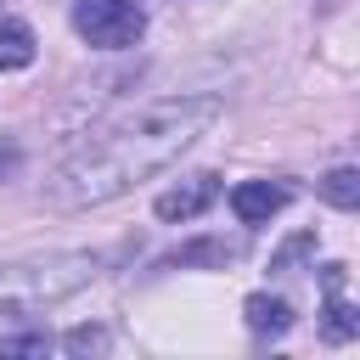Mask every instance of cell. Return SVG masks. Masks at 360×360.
Listing matches in <instances>:
<instances>
[{"label":"cell","instance_id":"6da1fadb","mask_svg":"<svg viewBox=\"0 0 360 360\" xmlns=\"http://www.w3.org/2000/svg\"><path fill=\"white\" fill-rule=\"evenodd\" d=\"M214 118H219V101L214 96H163V101H146L141 112L107 124L90 146H79L45 180V202L62 208V214L112 202L129 186H141L146 174L169 169Z\"/></svg>","mask_w":360,"mask_h":360},{"label":"cell","instance_id":"7a4b0ae2","mask_svg":"<svg viewBox=\"0 0 360 360\" xmlns=\"http://www.w3.org/2000/svg\"><path fill=\"white\" fill-rule=\"evenodd\" d=\"M101 253L68 248V253H34V259H6L0 264V326L6 321H34L45 309H56L62 298H73L79 287H90L101 276Z\"/></svg>","mask_w":360,"mask_h":360},{"label":"cell","instance_id":"3957f363","mask_svg":"<svg viewBox=\"0 0 360 360\" xmlns=\"http://www.w3.org/2000/svg\"><path fill=\"white\" fill-rule=\"evenodd\" d=\"M73 28L96 51H124L141 39L146 11H141V0H73Z\"/></svg>","mask_w":360,"mask_h":360},{"label":"cell","instance_id":"277c9868","mask_svg":"<svg viewBox=\"0 0 360 360\" xmlns=\"http://www.w3.org/2000/svg\"><path fill=\"white\" fill-rule=\"evenodd\" d=\"M214 197H219V180H214V174H191V180H180V186H169V191L158 197V219L186 225V219H197Z\"/></svg>","mask_w":360,"mask_h":360},{"label":"cell","instance_id":"5b68a950","mask_svg":"<svg viewBox=\"0 0 360 360\" xmlns=\"http://www.w3.org/2000/svg\"><path fill=\"white\" fill-rule=\"evenodd\" d=\"M231 208H236L242 225H264L270 214L287 208V186H276V180H242V186L231 191Z\"/></svg>","mask_w":360,"mask_h":360},{"label":"cell","instance_id":"8992f818","mask_svg":"<svg viewBox=\"0 0 360 360\" xmlns=\"http://www.w3.org/2000/svg\"><path fill=\"white\" fill-rule=\"evenodd\" d=\"M248 326H253L259 338H264V332L281 338V332L292 326V304H287V298H270V292H253V298H248Z\"/></svg>","mask_w":360,"mask_h":360},{"label":"cell","instance_id":"52a82bcc","mask_svg":"<svg viewBox=\"0 0 360 360\" xmlns=\"http://www.w3.org/2000/svg\"><path fill=\"white\" fill-rule=\"evenodd\" d=\"M28 62H34V28L17 22V17H6L0 22V73H17Z\"/></svg>","mask_w":360,"mask_h":360},{"label":"cell","instance_id":"ba28073f","mask_svg":"<svg viewBox=\"0 0 360 360\" xmlns=\"http://www.w3.org/2000/svg\"><path fill=\"white\" fill-rule=\"evenodd\" d=\"M321 197H326L332 208H354V202H360V169H332V174L321 180Z\"/></svg>","mask_w":360,"mask_h":360},{"label":"cell","instance_id":"9c48e42d","mask_svg":"<svg viewBox=\"0 0 360 360\" xmlns=\"http://www.w3.org/2000/svg\"><path fill=\"white\" fill-rule=\"evenodd\" d=\"M236 253H242V242H197V248H174V253H169V264H197V259L225 264V259H236Z\"/></svg>","mask_w":360,"mask_h":360},{"label":"cell","instance_id":"30bf717a","mask_svg":"<svg viewBox=\"0 0 360 360\" xmlns=\"http://www.w3.org/2000/svg\"><path fill=\"white\" fill-rule=\"evenodd\" d=\"M321 332H326L332 343H349V338L360 332V321H354V309H349V304H343L338 292H332V304H326V321H321Z\"/></svg>","mask_w":360,"mask_h":360},{"label":"cell","instance_id":"8fae6325","mask_svg":"<svg viewBox=\"0 0 360 360\" xmlns=\"http://www.w3.org/2000/svg\"><path fill=\"white\" fill-rule=\"evenodd\" d=\"M62 343H68V354H96V349H107V332H101V326H79V332H68Z\"/></svg>","mask_w":360,"mask_h":360},{"label":"cell","instance_id":"7c38bea8","mask_svg":"<svg viewBox=\"0 0 360 360\" xmlns=\"http://www.w3.org/2000/svg\"><path fill=\"white\" fill-rule=\"evenodd\" d=\"M304 253H315V236H309V231H304V236H292V242H287V248H281V253L270 259V270H292V264H298Z\"/></svg>","mask_w":360,"mask_h":360},{"label":"cell","instance_id":"4fadbf2b","mask_svg":"<svg viewBox=\"0 0 360 360\" xmlns=\"http://www.w3.org/2000/svg\"><path fill=\"white\" fill-rule=\"evenodd\" d=\"M51 349V338H39V332H22V338H0V354H45Z\"/></svg>","mask_w":360,"mask_h":360}]
</instances>
